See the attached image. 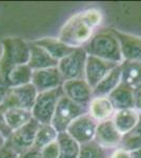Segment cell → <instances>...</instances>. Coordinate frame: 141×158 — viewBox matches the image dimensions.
Segmentation results:
<instances>
[{
	"instance_id": "1",
	"label": "cell",
	"mask_w": 141,
	"mask_h": 158,
	"mask_svg": "<svg viewBox=\"0 0 141 158\" xmlns=\"http://www.w3.org/2000/svg\"><path fill=\"white\" fill-rule=\"evenodd\" d=\"M102 13L89 9L71 17L63 24L58 38L72 48H83L94 36L95 30L101 24Z\"/></svg>"
},
{
	"instance_id": "2",
	"label": "cell",
	"mask_w": 141,
	"mask_h": 158,
	"mask_svg": "<svg viewBox=\"0 0 141 158\" xmlns=\"http://www.w3.org/2000/svg\"><path fill=\"white\" fill-rule=\"evenodd\" d=\"M83 49L89 56L97 57L109 62L120 64L123 61L120 43L111 29L96 32Z\"/></svg>"
},
{
	"instance_id": "3",
	"label": "cell",
	"mask_w": 141,
	"mask_h": 158,
	"mask_svg": "<svg viewBox=\"0 0 141 158\" xmlns=\"http://www.w3.org/2000/svg\"><path fill=\"white\" fill-rule=\"evenodd\" d=\"M2 56L0 59V75L10 68L27 64L30 59V42L20 37H7L1 41Z\"/></svg>"
},
{
	"instance_id": "4",
	"label": "cell",
	"mask_w": 141,
	"mask_h": 158,
	"mask_svg": "<svg viewBox=\"0 0 141 158\" xmlns=\"http://www.w3.org/2000/svg\"><path fill=\"white\" fill-rule=\"evenodd\" d=\"M64 95L62 86L59 89L48 92L38 93L35 104L33 106V118L36 119L40 124H51L55 114L59 99Z\"/></svg>"
},
{
	"instance_id": "5",
	"label": "cell",
	"mask_w": 141,
	"mask_h": 158,
	"mask_svg": "<svg viewBox=\"0 0 141 158\" xmlns=\"http://www.w3.org/2000/svg\"><path fill=\"white\" fill-rule=\"evenodd\" d=\"M88 113V108H84L71 100L65 95L59 99L55 114L52 119V126L58 133L66 132L70 124L81 115Z\"/></svg>"
},
{
	"instance_id": "6",
	"label": "cell",
	"mask_w": 141,
	"mask_h": 158,
	"mask_svg": "<svg viewBox=\"0 0 141 158\" xmlns=\"http://www.w3.org/2000/svg\"><path fill=\"white\" fill-rule=\"evenodd\" d=\"M88 54L83 48H77L63 59L59 60L58 70L63 80L84 79V70Z\"/></svg>"
},
{
	"instance_id": "7",
	"label": "cell",
	"mask_w": 141,
	"mask_h": 158,
	"mask_svg": "<svg viewBox=\"0 0 141 158\" xmlns=\"http://www.w3.org/2000/svg\"><path fill=\"white\" fill-rule=\"evenodd\" d=\"M37 95L38 92L32 83L19 88L7 89L1 111L10 108H19L32 111Z\"/></svg>"
},
{
	"instance_id": "8",
	"label": "cell",
	"mask_w": 141,
	"mask_h": 158,
	"mask_svg": "<svg viewBox=\"0 0 141 158\" xmlns=\"http://www.w3.org/2000/svg\"><path fill=\"white\" fill-rule=\"evenodd\" d=\"M39 122L33 118L23 127L13 131L11 136L6 139V144L19 155L29 151L34 147L36 134L39 129Z\"/></svg>"
},
{
	"instance_id": "9",
	"label": "cell",
	"mask_w": 141,
	"mask_h": 158,
	"mask_svg": "<svg viewBox=\"0 0 141 158\" xmlns=\"http://www.w3.org/2000/svg\"><path fill=\"white\" fill-rule=\"evenodd\" d=\"M97 126H98V122L94 120L89 115V113H86L72 122L66 130V133L81 146V144L93 141L96 134Z\"/></svg>"
},
{
	"instance_id": "10",
	"label": "cell",
	"mask_w": 141,
	"mask_h": 158,
	"mask_svg": "<svg viewBox=\"0 0 141 158\" xmlns=\"http://www.w3.org/2000/svg\"><path fill=\"white\" fill-rule=\"evenodd\" d=\"M62 91L63 94L73 102L84 108H88L92 99L94 98L93 89L84 79L64 81L62 85Z\"/></svg>"
},
{
	"instance_id": "11",
	"label": "cell",
	"mask_w": 141,
	"mask_h": 158,
	"mask_svg": "<svg viewBox=\"0 0 141 158\" xmlns=\"http://www.w3.org/2000/svg\"><path fill=\"white\" fill-rule=\"evenodd\" d=\"M117 65L118 63L109 62V61L88 55L85 70H84V80L94 90L99 85L100 81Z\"/></svg>"
},
{
	"instance_id": "12",
	"label": "cell",
	"mask_w": 141,
	"mask_h": 158,
	"mask_svg": "<svg viewBox=\"0 0 141 158\" xmlns=\"http://www.w3.org/2000/svg\"><path fill=\"white\" fill-rule=\"evenodd\" d=\"M64 82L58 68H50L44 70L33 71L32 85L38 93L56 90L61 88Z\"/></svg>"
},
{
	"instance_id": "13",
	"label": "cell",
	"mask_w": 141,
	"mask_h": 158,
	"mask_svg": "<svg viewBox=\"0 0 141 158\" xmlns=\"http://www.w3.org/2000/svg\"><path fill=\"white\" fill-rule=\"evenodd\" d=\"M121 139L122 135L115 127L112 119L98 122L94 141H96L104 149L111 151V150L120 147Z\"/></svg>"
},
{
	"instance_id": "14",
	"label": "cell",
	"mask_w": 141,
	"mask_h": 158,
	"mask_svg": "<svg viewBox=\"0 0 141 158\" xmlns=\"http://www.w3.org/2000/svg\"><path fill=\"white\" fill-rule=\"evenodd\" d=\"M33 70L27 64H20L10 68L0 75V85L6 89L19 88L32 83Z\"/></svg>"
},
{
	"instance_id": "15",
	"label": "cell",
	"mask_w": 141,
	"mask_h": 158,
	"mask_svg": "<svg viewBox=\"0 0 141 158\" xmlns=\"http://www.w3.org/2000/svg\"><path fill=\"white\" fill-rule=\"evenodd\" d=\"M120 43L123 60L141 62V37L111 29Z\"/></svg>"
},
{
	"instance_id": "16",
	"label": "cell",
	"mask_w": 141,
	"mask_h": 158,
	"mask_svg": "<svg viewBox=\"0 0 141 158\" xmlns=\"http://www.w3.org/2000/svg\"><path fill=\"white\" fill-rule=\"evenodd\" d=\"M30 59L27 62V65L32 69L33 71L44 70V69L50 68H57L58 62L56 59L51 56L44 49L41 47L35 44L34 42H30Z\"/></svg>"
},
{
	"instance_id": "17",
	"label": "cell",
	"mask_w": 141,
	"mask_h": 158,
	"mask_svg": "<svg viewBox=\"0 0 141 158\" xmlns=\"http://www.w3.org/2000/svg\"><path fill=\"white\" fill-rule=\"evenodd\" d=\"M116 111L135 108L134 89L121 82L107 96ZM136 109V108H135Z\"/></svg>"
},
{
	"instance_id": "18",
	"label": "cell",
	"mask_w": 141,
	"mask_h": 158,
	"mask_svg": "<svg viewBox=\"0 0 141 158\" xmlns=\"http://www.w3.org/2000/svg\"><path fill=\"white\" fill-rule=\"evenodd\" d=\"M141 119V113L137 109H125L116 111L112 120L121 135L133 130Z\"/></svg>"
},
{
	"instance_id": "19",
	"label": "cell",
	"mask_w": 141,
	"mask_h": 158,
	"mask_svg": "<svg viewBox=\"0 0 141 158\" xmlns=\"http://www.w3.org/2000/svg\"><path fill=\"white\" fill-rule=\"evenodd\" d=\"M115 112L116 110L107 97H94L88 106L89 115L97 122L112 119Z\"/></svg>"
},
{
	"instance_id": "20",
	"label": "cell",
	"mask_w": 141,
	"mask_h": 158,
	"mask_svg": "<svg viewBox=\"0 0 141 158\" xmlns=\"http://www.w3.org/2000/svg\"><path fill=\"white\" fill-rule=\"evenodd\" d=\"M33 42L35 44L41 47L42 49H44L54 59H56L57 61L63 59V58L66 57L68 55H70L75 50V48H72L70 45L65 44L59 38H54V37L41 38V39L35 40Z\"/></svg>"
},
{
	"instance_id": "21",
	"label": "cell",
	"mask_w": 141,
	"mask_h": 158,
	"mask_svg": "<svg viewBox=\"0 0 141 158\" xmlns=\"http://www.w3.org/2000/svg\"><path fill=\"white\" fill-rule=\"evenodd\" d=\"M121 67L118 64L93 90L94 97H107L121 83Z\"/></svg>"
},
{
	"instance_id": "22",
	"label": "cell",
	"mask_w": 141,
	"mask_h": 158,
	"mask_svg": "<svg viewBox=\"0 0 141 158\" xmlns=\"http://www.w3.org/2000/svg\"><path fill=\"white\" fill-rule=\"evenodd\" d=\"M120 67L122 82L133 89L141 85V62L123 60Z\"/></svg>"
},
{
	"instance_id": "23",
	"label": "cell",
	"mask_w": 141,
	"mask_h": 158,
	"mask_svg": "<svg viewBox=\"0 0 141 158\" xmlns=\"http://www.w3.org/2000/svg\"><path fill=\"white\" fill-rule=\"evenodd\" d=\"M4 117H6V123L12 129V131L18 130L27 122L33 119L32 111L19 109V108H10L3 111Z\"/></svg>"
},
{
	"instance_id": "24",
	"label": "cell",
	"mask_w": 141,
	"mask_h": 158,
	"mask_svg": "<svg viewBox=\"0 0 141 158\" xmlns=\"http://www.w3.org/2000/svg\"><path fill=\"white\" fill-rule=\"evenodd\" d=\"M59 158H78L80 144L74 140L66 132L58 134Z\"/></svg>"
},
{
	"instance_id": "25",
	"label": "cell",
	"mask_w": 141,
	"mask_h": 158,
	"mask_svg": "<svg viewBox=\"0 0 141 158\" xmlns=\"http://www.w3.org/2000/svg\"><path fill=\"white\" fill-rule=\"evenodd\" d=\"M58 134L59 133L56 131L52 124H40L37 134H36L34 147L33 148L40 151L42 148L56 141L58 138Z\"/></svg>"
},
{
	"instance_id": "26",
	"label": "cell",
	"mask_w": 141,
	"mask_h": 158,
	"mask_svg": "<svg viewBox=\"0 0 141 158\" xmlns=\"http://www.w3.org/2000/svg\"><path fill=\"white\" fill-rule=\"evenodd\" d=\"M120 147L130 152L141 149V119L134 129L122 135Z\"/></svg>"
},
{
	"instance_id": "27",
	"label": "cell",
	"mask_w": 141,
	"mask_h": 158,
	"mask_svg": "<svg viewBox=\"0 0 141 158\" xmlns=\"http://www.w3.org/2000/svg\"><path fill=\"white\" fill-rule=\"evenodd\" d=\"M110 151L104 149L96 141H91L80 146L78 158H109Z\"/></svg>"
},
{
	"instance_id": "28",
	"label": "cell",
	"mask_w": 141,
	"mask_h": 158,
	"mask_svg": "<svg viewBox=\"0 0 141 158\" xmlns=\"http://www.w3.org/2000/svg\"><path fill=\"white\" fill-rule=\"evenodd\" d=\"M40 153L43 158H59V144L57 140L42 148Z\"/></svg>"
},
{
	"instance_id": "29",
	"label": "cell",
	"mask_w": 141,
	"mask_h": 158,
	"mask_svg": "<svg viewBox=\"0 0 141 158\" xmlns=\"http://www.w3.org/2000/svg\"><path fill=\"white\" fill-rule=\"evenodd\" d=\"M12 133H13V131H12V129L9 127V124L6 123L3 111L0 110V134H2L7 139L10 136H11Z\"/></svg>"
},
{
	"instance_id": "30",
	"label": "cell",
	"mask_w": 141,
	"mask_h": 158,
	"mask_svg": "<svg viewBox=\"0 0 141 158\" xmlns=\"http://www.w3.org/2000/svg\"><path fill=\"white\" fill-rule=\"evenodd\" d=\"M109 158H132V156H131L130 151H127V150H125L121 147H118L116 149L110 151Z\"/></svg>"
},
{
	"instance_id": "31",
	"label": "cell",
	"mask_w": 141,
	"mask_h": 158,
	"mask_svg": "<svg viewBox=\"0 0 141 158\" xmlns=\"http://www.w3.org/2000/svg\"><path fill=\"white\" fill-rule=\"evenodd\" d=\"M20 155L15 152L11 147L6 143V146L0 149V158H19Z\"/></svg>"
},
{
	"instance_id": "32",
	"label": "cell",
	"mask_w": 141,
	"mask_h": 158,
	"mask_svg": "<svg viewBox=\"0 0 141 158\" xmlns=\"http://www.w3.org/2000/svg\"><path fill=\"white\" fill-rule=\"evenodd\" d=\"M19 158H43V157L39 150L35 149V148H32L29 151L22 153L19 156Z\"/></svg>"
},
{
	"instance_id": "33",
	"label": "cell",
	"mask_w": 141,
	"mask_h": 158,
	"mask_svg": "<svg viewBox=\"0 0 141 158\" xmlns=\"http://www.w3.org/2000/svg\"><path fill=\"white\" fill-rule=\"evenodd\" d=\"M134 98H135V108L141 113V85L134 89Z\"/></svg>"
},
{
	"instance_id": "34",
	"label": "cell",
	"mask_w": 141,
	"mask_h": 158,
	"mask_svg": "<svg viewBox=\"0 0 141 158\" xmlns=\"http://www.w3.org/2000/svg\"><path fill=\"white\" fill-rule=\"evenodd\" d=\"M7 89L4 88L3 85H0V110L2 108V104H3V100H4V96H6Z\"/></svg>"
},
{
	"instance_id": "35",
	"label": "cell",
	"mask_w": 141,
	"mask_h": 158,
	"mask_svg": "<svg viewBox=\"0 0 141 158\" xmlns=\"http://www.w3.org/2000/svg\"><path fill=\"white\" fill-rule=\"evenodd\" d=\"M131 156L132 158H141V149L131 152Z\"/></svg>"
},
{
	"instance_id": "36",
	"label": "cell",
	"mask_w": 141,
	"mask_h": 158,
	"mask_svg": "<svg viewBox=\"0 0 141 158\" xmlns=\"http://www.w3.org/2000/svg\"><path fill=\"white\" fill-rule=\"evenodd\" d=\"M6 143V138L2 134H0V149L3 148Z\"/></svg>"
}]
</instances>
